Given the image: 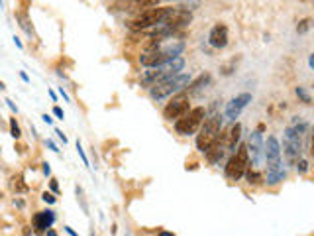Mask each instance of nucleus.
<instances>
[{
  "mask_svg": "<svg viewBox=\"0 0 314 236\" xmlns=\"http://www.w3.org/2000/svg\"><path fill=\"white\" fill-rule=\"evenodd\" d=\"M183 50H185V43L183 41H179V39H171V41H167V39H161V37H157L147 50H145V54H141L140 55V63L143 65V67H157V65H163V63H167V61H171V59H175V57H179L181 54H183Z\"/></svg>",
  "mask_w": 314,
  "mask_h": 236,
  "instance_id": "obj_1",
  "label": "nucleus"
},
{
  "mask_svg": "<svg viewBox=\"0 0 314 236\" xmlns=\"http://www.w3.org/2000/svg\"><path fill=\"white\" fill-rule=\"evenodd\" d=\"M263 158L267 162V183L277 185L279 181L285 179V171H283V162H281L279 140L275 136H269L267 142L263 144Z\"/></svg>",
  "mask_w": 314,
  "mask_h": 236,
  "instance_id": "obj_2",
  "label": "nucleus"
},
{
  "mask_svg": "<svg viewBox=\"0 0 314 236\" xmlns=\"http://www.w3.org/2000/svg\"><path fill=\"white\" fill-rule=\"evenodd\" d=\"M183 67H185V59H183V57H175V59H171V61H167V63H163V65L149 67V69L143 73V77H141V85L153 87V85L161 83V81H165V79H171V77L179 75V71H183Z\"/></svg>",
  "mask_w": 314,
  "mask_h": 236,
  "instance_id": "obj_3",
  "label": "nucleus"
},
{
  "mask_svg": "<svg viewBox=\"0 0 314 236\" xmlns=\"http://www.w3.org/2000/svg\"><path fill=\"white\" fill-rule=\"evenodd\" d=\"M220 130H222V116L220 114H212L210 118H206L200 124V130H198V136H196L198 152L204 154L208 148H210L214 142L220 138Z\"/></svg>",
  "mask_w": 314,
  "mask_h": 236,
  "instance_id": "obj_4",
  "label": "nucleus"
},
{
  "mask_svg": "<svg viewBox=\"0 0 314 236\" xmlns=\"http://www.w3.org/2000/svg\"><path fill=\"white\" fill-rule=\"evenodd\" d=\"M306 128H308L306 124H300V126H293V128L285 130L283 152H285V158H287V162L291 165H295L300 160V154H302V132Z\"/></svg>",
  "mask_w": 314,
  "mask_h": 236,
  "instance_id": "obj_5",
  "label": "nucleus"
},
{
  "mask_svg": "<svg viewBox=\"0 0 314 236\" xmlns=\"http://www.w3.org/2000/svg\"><path fill=\"white\" fill-rule=\"evenodd\" d=\"M189 83H191V75L179 73V75H175V77H171V79H165V81H161V83L153 85V87H151V97L157 99V101H159V99H165V97H169V94H175V92L183 91Z\"/></svg>",
  "mask_w": 314,
  "mask_h": 236,
  "instance_id": "obj_6",
  "label": "nucleus"
},
{
  "mask_svg": "<svg viewBox=\"0 0 314 236\" xmlns=\"http://www.w3.org/2000/svg\"><path fill=\"white\" fill-rule=\"evenodd\" d=\"M204 116H206L204 107L189 109L187 114H183L181 118L175 120V130H177V134H181V136H191V134H194V132L198 130V126L202 124Z\"/></svg>",
  "mask_w": 314,
  "mask_h": 236,
  "instance_id": "obj_7",
  "label": "nucleus"
},
{
  "mask_svg": "<svg viewBox=\"0 0 314 236\" xmlns=\"http://www.w3.org/2000/svg\"><path fill=\"white\" fill-rule=\"evenodd\" d=\"M167 10H169V6L143 10V12H140V16H138V18H134L128 26H130V30H134V32H140V30H151L153 26H157V24H159V22L165 18Z\"/></svg>",
  "mask_w": 314,
  "mask_h": 236,
  "instance_id": "obj_8",
  "label": "nucleus"
},
{
  "mask_svg": "<svg viewBox=\"0 0 314 236\" xmlns=\"http://www.w3.org/2000/svg\"><path fill=\"white\" fill-rule=\"evenodd\" d=\"M247 165H249L247 148L242 144V146H238V150H234V156L230 158V162H228V165H226V177L232 179V181H238V179L245 173Z\"/></svg>",
  "mask_w": 314,
  "mask_h": 236,
  "instance_id": "obj_9",
  "label": "nucleus"
},
{
  "mask_svg": "<svg viewBox=\"0 0 314 236\" xmlns=\"http://www.w3.org/2000/svg\"><path fill=\"white\" fill-rule=\"evenodd\" d=\"M187 112H189V94L187 92H179V94H175V97L171 99V103L163 109V118L173 122V120L181 118Z\"/></svg>",
  "mask_w": 314,
  "mask_h": 236,
  "instance_id": "obj_10",
  "label": "nucleus"
},
{
  "mask_svg": "<svg viewBox=\"0 0 314 236\" xmlns=\"http://www.w3.org/2000/svg\"><path fill=\"white\" fill-rule=\"evenodd\" d=\"M245 148H247V156H251V163L253 165H261V162H263V138H261L259 130L251 132L249 144Z\"/></svg>",
  "mask_w": 314,
  "mask_h": 236,
  "instance_id": "obj_11",
  "label": "nucleus"
},
{
  "mask_svg": "<svg viewBox=\"0 0 314 236\" xmlns=\"http://www.w3.org/2000/svg\"><path fill=\"white\" fill-rule=\"evenodd\" d=\"M249 103H251V94H249V92H242V94H238V97H234V99L228 103V107H226V118H228V120H236V118L240 116V112H242Z\"/></svg>",
  "mask_w": 314,
  "mask_h": 236,
  "instance_id": "obj_12",
  "label": "nucleus"
},
{
  "mask_svg": "<svg viewBox=\"0 0 314 236\" xmlns=\"http://www.w3.org/2000/svg\"><path fill=\"white\" fill-rule=\"evenodd\" d=\"M34 228H35V232H45V230H49L51 228V224L55 222V213L53 211H39V213H35L34 215Z\"/></svg>",
  "mask_w": 314,
  "mask_h": 236,
  "instance_id": "obj_13",
  "label": "nucleus"
},
{
  "mask_svg": "<svg viewBox=\"0 0 314 236\" xmlns=\"http://www.w3.org/2000/svg\"><path fill=\"white\" fill-rule=\"evenodd\" d=\"M208 41H210V45L216 47V50H222V47H226V45H228V28H226L224 24H216V26L210 30Z\"/></svg>",
  "mask_w": 314,
  "mask_h": 236,
  "instance_id": "obj_14",
  "label": "nucleus"
},
{
  "mask_svg": "<svg viewBox=\"0 0 314 236\" xmlns=\"http://www.w3.org/2000/svg\"><path fill=\"white\" fill-rule=\"evenodd\" d=\"M224 144H222V142H214V144L210 146V148H208L204 154H206V158H208V162H210V163H218L220 160H222V156H224Z\"/></svg>",
  "mask_w": 314,
  "mask_h": 236,
  "instance_id": "obj_15",
  "label": "nucleus"
},
{
  "mask_svg": "<svg viewBox=\"0 0 314 236\" xmlns=\"http://www.w3.org/2000/svg\"><path fill=\"white\" fill-rule=\"evenodd\" d=\"M240 136H242V124H234L232 126V130H230V134H228V140H226V148L230 150V152H234L236 150V146H238V142H240Z\"/></svg>",
  "mask_w": 314,
  "mask_h": 236,
  "instance_id": "obj_16",
  "label": "nucleus"
},
{
  "mask_svg": "<svg viewBox=\"0 0 314 236\" xmlns=\"http://www.w3.org/2000/svg\"><path fill=\"white\" fill-rule=\"evenodd\" d=\"M159 4V0H130V8L128 10H149Z\"/></svg>",
  "mask_w": 314,
  "mask_h": 236,
  "instance_id": "obj_17",
  "label": "nucleus"
},
{
  "mask_svg": "<svg viewBox=\"0 0 314 236\" xmlns=\"http://www.w3.org/2000/svg\"><path fill=\"white\" fill-rule=\"evenodd\" d=\"M208 83H210V75H208V73H202V75L191 85V91H198V89H202V85H208Z\"/></svg>",
  "mask_w": 314,
  "mask_h": 236,
  "instance_id": "obj_18",
  "label": "nucleus"
},
{
  "mask_svg": "<svg viewBox=\"0 0 314 236\" xmlns=\"http://www.w3.org/2000/svg\"><path fill=\"white\" fill-rule=\"evenodd\" d=\"M295 92H297V97H298L304 105H310V94L306 92V89H304V87H297V91H295Z\"/></svg>",
  "mask_w": 314,
  "mask_h": 236,
  "instance_id": "obj_19",
  "label": "nucleus"
},
{
  "mask_svg": "<svg viewBox=\"0 0 314 236\" xmlns=\"http://www.w3.org/2000/svg\"><path fill=\"white\" fill-rule=\"evenodd\" d=\"M245 173H247V181L253 183V185H255V183H261V179H263L255 169H245Z\"/></svg>",
  "mask_w": 314,
  "mask_h": 236,
  "instance_id": "obj_20",
  "label": "nucleus"
},
{
  "mask_svg": "<svg viewBox=\"0 0 314 236\" xmlns=\"http://www.w3.org/2000/svg\"><path fill=\"white\" fill-rule=\"evenodd\" d=\"M10 134H12V138H16V140L22 136V130H20V126H18L16 118H10Z\"/></svg>",
  "mask_w": 314,
  "mask_h": 236,
  "instance_id": "obj_21",
  "label": "nucleus"
},
{
  "mask_svg": "<svg viewBox=\"0 0 314 236\" xmlns=\"http://www.w3.org/2000/svg\"><path fill=\"white\" fill-rule=\"evenodd\" d=\"M22 181H24V177H22V175H18V177H14V179H12V187L16 189V191H28V187H26Z\"/></svg>",
  "mask_w": 314,
  "mask_h": 236,
  "instance_id": "obj_22",
  "label": "nucleus"
},
{
  "mask_svg": "<svg viewBox=\"0 0 314 236\" xmlns=\"http://www.w3.org/2000/svg\"><path fill=\"white\" fill-rule=\"evenodd\" d=\"M308 28H310V20L306 18V20H302V22L297 26V32H298V34H306V32H308Z\"/></svg>",
  "mask_w": 314,
  "mask_h": 236,
  "instance_id": "obj_23",
  "label": "nucleus"
},
{
  "mask_svg": "<svg viewBox=\"0 0 314 236\" xmlns=\"http://www.w3.org/2000/svg\"><path fill=\"white\" fill-rule=\"evenodd\" d=\"M295 165H297V171H298V173H306V171H308V162H306V160H298Z\"/></svg>",
  "mask_w": 314,
  "mask_h": 236,
  "instance_id": "obj_24",
  "label": "nucleus"
},
{
  "mask_svg": "<svg viewBox=\"0 0 314 236\" xmlns=\"http://www.w3.org/2000/svg\"><path fill=\"white\" fill-rule=\"evenodd\" d=\"M41 199H43L45 203H49V205H53V203H55V197L51 195V193H43V195H41Z\"/></svg>",
  "mask_w": 314,
  "mask_h": 236,
  "instance_id": "obj_25",
  "label": "nucleus"
},
{
  "mask_svg": "<svg viewBox=\"0 0 314 236\" xmlns=\"http://www.w3.org/2000/svg\"><path fill=\"white\" fill-rule=\"evenodd\" d=\"M77 150H79V156L83 158V163L88 165V160H87V156H85V152H83V148H81V142H77Z\"/></svg>",
  "mask_w": 314,
  "mask_h": 236,
  "instance_id": "obj_26",
  "label": "nucleus"
},
{
  "mask_svg": "<svg viewBox=\"0 0 314 236\" xmlns=\"http://www.w3.org/2000/svg\"><path fill=\"white\" fill-rule=\"evenodd\" d=\"M53 114H55L57 118H61V120L65 118V114H63V109H61V107H53Z\"/></svg>",
  "mask_w": 314,
  "mask_h": 236,
  "instance_id": "obj_27",
  "label": "nucleus"
},
{
  "mask_svg": "<svg viewBox=\"0 0 314 236\" xmlns=\"http://www.w3.org/2000/svg\"><path fill=\"white\" fill-rule=\"evenodd\" d=\"M6 105L10 107V110H14V112H18V107H16V105H14V103H12L10 99H6Z\"/></svg>",
  "mask_w": 314,
  "mask_h": 236,
  "instance_id": "obj_28",
  "label": "nucleus"
},
{
  "mask_svg": "<svg viewBox=\"0 0 314 236\" xmlns=\"http://www.w3.org/2000/svg\"><path fill=\"white\" fill-rule=\"evenodd\" d=\"M47 146H49V148H51V150H53V152H55V154H59V150H57V146H55V144H53V142H49V140H47Z\"/></svg>",
  "mask_w": 314,
  "mask_h": 236,
  "instance_id": "obj_29",
  "label": "nucleus"
},
{
  "mask_svg": "<svg viewBox=\"0 0 314 236\" xmlns=\"http://www.w3.org/2000/svg\"><path fill=\"white\" fill-rule=\"evenodd\" d=\"M55 134H57V136H59V138L63 140V144H67V138L63 136V132H61V130H55Z\"/></svg>",
  "mask_w": 314,
  "mask_h": 236,
  "instance_id": "obj_30",
  "label": "nucleus"
},
{
  "mask_svg": "<svg viewBox=\"0 0 314 236\" xmlns=\"http://www.w3.org/2000/svg\"><path fill=\"white\" fill-rule=\"evenodd\" d=\"M41 118H43V122H45V124H51V122H53V120H51V116H49V114H43Z\"/></svg>",
  "mask_w": 314,
  "mask_h": 236,
  "instance_id": "obj_31",
  "label": "nucleus"
},
{
  "mask_svg": "<svg viewBox=\"0 0 314 236\" xmlns=\"http://www.w3.org/2000/svg\"><path fill=\"white\" fill-rule=\"evenodd\" d=\"M43 173H45V175H49V173H51V167H49V163H43Z\"/></svg>",
  "mask_w": 314,
  "mask_h": 236,
  "instance_id": "obj_32",
  "label": "nucleus"
},
{
  "mask_svg": "<svg viewBox=\"0 0 314 236\" xmlns=\"http://www.w3.org/2000/svg\"><path fill=\"white\" fill-rule=\"evenodd\" d=\"M65 230H67V232H69V234H71V236H79V234H77V232H75V230H73V228H71V226H65Z\"/></svg>",
  "mask_w": 314,
  "mask_h": 236,
  "instance_id": "obj_33",
  "label": "nucleus"
},
{
  "mask_svg": "<svg viewBox=\"0 0 314 236\" xmlns=\"http://www.w3.org/2000/svg\"><path fill=\"white\" fill-rule=\"evenodd\" d=\"M51 189H53V191H55V193L59 191V187H57V183H55V181H51Z\"/></svg>",
  "mask_w": 314,
  "mask_h": 236,
  "instance_id": "obj_34",
  "label": "nucleus"
},
{
  "mask_svg": "<svg viewBox=\"0 0 314 236\" xmlns=\"http://www.w3.org/2000/svg\"><path fill=\"white\" fill-rule=\"evenodd\" d=\"M59 92H61V97H63V99H65V101H69V97H67V92H65V91H63V87H61V91H59Z\"/></svg>",
  "mask_w": 314,
  "mask_h": 236,
  "instance_id": "obj_35",
  "label": "nucleus"
},
{
  "mask_svg": "<svg viewBox=\"0 0 314 236\" xmlns=\"http://www.w3.org/2000/svg\"><path fill=\"white\" fill-rule=\"evenodd\" d=\"M45 234H47V236H57V232H55V230H45Z\"/></svg>",
  "mask_w": 314,
  "mask_h": 236,
  "instance_id": "obj_36",
  "label": "nucleus"
},
{
  "mask_svg": "<svg viewBox=\"0 0 314 236\" xmlns=\"http://www.w3.org/2000/svg\"><path fill=\"white\" fill-rule=\"evenodd\" d=\"M20 77H22V79H24V81H26V83H28V81H30V77H28V75H26V73H20Z\"/></svg>",
  "mask_w": 314,
  "mask_h": 236,
  "instance_id": "obj_37",
  "label": "nucleus"
},
{
  "mask_svg": "<svg viewBox=\"0 0 314 236\" xmlns=\"http://www.w3.org/2000/svg\"><path fill=\"white\" fill-rule=\"evenodd\" d=\"M159 236H173V234H171V232H161Z\"/></svg>",
  "mask_w": 314,
  "mask_h": 236,
  "instance_id": "obj_38",
  "label": "nucleus"
},
{
  "mask_svg": "<svg viewBox=\"0 0 314 236\" xmlns=\"http://www.w3.org/2000/svg\"><path fill=\"white\" fill-rule=\"evenodd\" d=\"M0 89H4V83L2 81H0Z\"/></svg>",
  "mask_w": 314,
  "mask_h": 236,
  "instance_id": "obj_39",
  "label": "nucleus"
}]
</instances>
